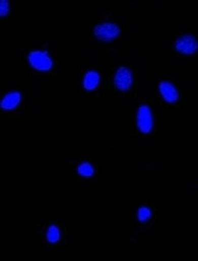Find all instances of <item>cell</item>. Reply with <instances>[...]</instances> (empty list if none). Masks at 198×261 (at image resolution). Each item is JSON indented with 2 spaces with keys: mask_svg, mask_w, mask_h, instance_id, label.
Segmentation results:
<instances>
[{
  "mask_svg": "<svg viewBox=\"0 0 198 261\" xmlns=\"http://www.w3.org/2000/svg\"><path fill=\"white\" fill-rule=\"evenodd\" d=\"M77 172L82 177H92L94 175V169L89 163H82L77 167Z\"/></svg>",
  "mask_w": 198,
  "mask_h": 261,
  "instance_id": "cell-10",
  "label": "cell"
},
{
  "mask_svg": "<svg viewBox=\"0 0 198 261\" xmlns=\"http://www.w3.org/2000/svg\"><path fill=\"white\" fill-rule=\"evenodd\" d=\"M101 82V76L97 71H88L83 77V87L86 91L92 92L99 86Z\"/></svg>",
  "mask_w": 198,
  "mask_h": 261,
  "instance_id": "cell-8",
  "label": "cell"
},
{
  "mask_svg": "<svg viewBox=\"0 0 198 261\" xmlns=\"http://www.w3.org/2000/svg\"><path fill=\"white\" fill-rule=\"evenodd\" d=\"M159 92H160V95L167 103L174 104L178 101L179 93L173 83L168 82V81H161L159 83Z\"/></svg>",
  "mask_w": 198,
  "mask_h": 261,
  "instance_id": "cell-6",
  "label": "cell"
},
{
  "mask_svg": "<svg viewBox=\"0 0 198 261\" xmlns=\"http://www.w3.org/2000/svg\"><path fill=\"white\" fill-rule=\"evenodd\" d=\"M175 49L184 55H193L198 50V42L193 35H182L175 42Z\"/></svg>",
  "mask_w": 198,
  "mask_h": 261,
  "instance_id": "cell-5",
  "label": "cell"
},
{
  "mask_svg": "<svg viewBox=\"0 0 198 261\" xmlns=\"http://www.w3.org/2000/svg\"><path fill=\"white\" fill-rule=\"evenodd\" d=\"M152 211L151 209L147 208V206H141L139 209V212H137V217H139L140 222H147L151 218Z\"/></svg>",
  "mask_w": 198,
  "mask_h": 261,
  "instance_id": "cell-11",
  "label": "cell"
},
{
  "mask_svg": "<svg viewBox=\"0 0 198 261\" xmlns=\"http://www.w3.org/2000/svg\"><path fill=\"white\" fill-rule=\"evenodd\" d=\"M21 101V94L19 92H10L5 95L0 101V106L3 110L10 111L16 109Z\"/></svg>",
  "mask_w": 198,
  "mask_h": 261,
  "instance_id": "cell-7",
  "label": "cell"
},
{
  "mask_svg": "<svg viewBox=\"0 0 198 261\" xmlns=\"http://www.w3.org/2000/svg\"><path fill=\"white\" fill-rule=\"evenodd\" d=\"M134 83L131 71L127 67H119L114 76V86L121 92H127Z\"/></svg>",
  "mask_w": 198,
  "mask_h": 261,
  "instance_id": "cell-4",
  "label": "cell"
},
{
  "mask_svg": "<svg viewBox=\"0 0 198 261\" xmlns=\"http://www.w3.org/2000/svg\"><path fill=\"white\" fill-rule=\"evenodd\" d=\"M8 13H9V2H7V0H2V2H0V15L4 17L7 16Z\"/></svg>",
  "mask_w": 198,
  "mask_h": 261,
  "instance_id": "cell-12",
  "label": "cell"
},
{
  "mask_svg": "<svg viewBox=\"0 0 198 261\" xmlns=\"http://www.w3.org/2000/svg\"><path fill=\"white\" fill-rule=\"evenodd\" d=\"M93 33H94V35L99 41L110 42L119 37L120 28L118 25H115V23L106 22V23H101V25L95 26L94 29H93Z\"/></svg>",
  "mask_w": 198,
  "mask_h": 261,
  "instance_id": "cell-2",
  "label": "cell"
},
{
  "mask_svg": "<svg viewBox=\"0 0 198 261\" xmlns=\"http://www.w3.org/2000/svg\"><path fill=\"white\" fill-rule=\"evenodd\" d=\"M137 127L142 133H149L153 130V116L148 105H141L137 110Z\"/></svg>",
  "mask_w": 198,
  "mask_h": 261,
  "instance_id": "cell-3",
  "label": "cell"
},
{
  "mask_svg": "<svg viewBox=\"0 0 198 261\" xmlns=\"http://www.w3.org/2000/svg\"><path fill=\"white\" fill-rule=\"evenodd\" d=\"M60 239V231L58 229V226H55V225H52V226L48 227V231H47V241L49 243H54L59 242Z\"/></svg>",
  "mask_w": 198,
  "mask_h": 261,
  "instance_id": "cell-9",
  "label": "cell"
},
{
  "mask_svg": "<svg viewBox=\"0 0 198 261\" xmlns=\"http://www.w3.org/2000/svg\"><path fill=\"white\" fill-rule=\"evenodd\" d=\"M28 62L36 70L47 72L53 67V60L48 55L47 52H31L28 54Z\"/></svg>",
  "mask_w": 198,
  "mask_h": 261,
  "instance_id": "cell-1",
  "label": "cell"
}]
</instances>
